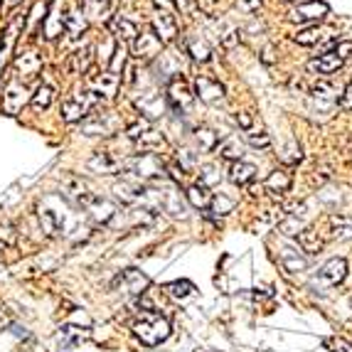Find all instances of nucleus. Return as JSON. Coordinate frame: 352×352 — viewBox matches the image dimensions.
I'll list each match as a JSON object with an SVG mask.
<instances>
[{
  "mask_svg": "<svg viewBox=\"0 0 352 352\" xmlns=\"http://www.w3.org/2000/svg\"><path fill=\"white\" fill-rule=\"evenodd\" d=\"M65 30L72 40H76V37L84 35V30H87V20H84V15L76 10V8H72V10L65 15Z\"/></svg>",
  "mask_w": 352,
  "mask_h": 352,
  "instance_id": "31",
  "label": "nucleus"
},
{
  "mask_svg": "<svg viewBox=\"0 0 352 352\" xmlns=\"http://www.w3.org/2000/svg\"><path fill=\"white\" fill-rule=\"evenodd\" d=\"M298 247L303 249L305 254H318L323 249V241H320V236H318L313 229H303L298 236Z\"/></svg>",
  "mask_w": 352,
  "mask_h": 352,
  "instance_id": "39",
  "label": "nucleus"
},
{
  "mask_svg": "<svg viewBox=\"0 0 352 352\" xmlns=\"http://www.w3.org/2000/svg\"><path fill=\"white\" fill-rule=\"evenodd\" d=\"M8 3H18V0H8Z\"/></svg>",
  "mask_w": 352,
  "mask_h": 352,
  "instance_id": "51",
  "label": "nucleus"
},
{
  "mask_svg": "<svg viewBox=\"0 0 352 352\" xmlns=\"http://www.w3.org/2000/svg\"><path fill=\"white\" fill-rule=\"evenodd\" d=\"M109 30H111V35L116 37L118 42H133L135 37H138V25L133 23V20L124 18V15H113L111 20H109Z\"/></svg>",
  "mask_w": 352,
  "mask_h": 352,
  "instance_id": "23",
  "label": "nucleus"
},
{
  "mask_svg": "<svg viewBox=\"0 0 352 352\" xmlns=\"http://www.w3.org/2000/svg\"><path fill=\"white\" fill-rule=\"evenodd\" d=\"M118 3H121V0H84V10H87L89 18L109 23V20L116 15Z\"/></svg>",
  "mask_w": 352,
  "mask_h": 352,
  "instance_id": "24",
  "label": "nucleus"
},
{
  "mask_svg": "<svg viewBox=\"0 0 352 352\" xmlns=\"http://www.w3.org/2000/svg\"><path fill=\"white\" fill-rule=\"evenodd\" d=\"M185 197H188V202L195 207V210H207L212 202L210 190L202 188V185H190V188L185 190Z\"/></svg>",
  "mask_w": 352,
  "mask_h": 352,
  "instance_id": "32",
  "label": "nucleus"
},
{
  "mask_svg": "<svg viewBox=\"0 0 352 352\" xmlns=\"http://www.w3.org/2000/svg\"><path fill=\"white\" fill-rule=\"evenodd\" d=\"M185 52H188L195 62H202V65H205V62H210V57H212L210 47H207V42L200 40V37H190L188 45H185Z\"/></svg>",
  "mask_w": 352,
  "mask_h": 352,
  "instance_id": "34",
  "label": "nucleus"
},
{
  "mask_svg": "<svg viewBox=\"0 0 352 352\" xmlns=\"http://www.w3.org/2000/svg\"><path fill=\"white\" fill-rule=\"evenodd\" d=\"M197 177H200V182L197 185H202V188H214V185H219L222 182V170H219V165L214 163H207L200 168V173H197Z\"/></svg>",
  "mask_w": 352,
  "mask_h": 352,
  "instance_id": "36",
  "label": "nucleus"
},
{
  "mask_svg": "<svg viewBox=\"0 0 352 352\" xmlns=\"http://www.w3.org/2000/svg\"><path fill=\"white\" fill-rule=\"evenodd\" d=\"M89 65H91V45H84L82 50H76L74 54H72L69 59V69L74 72V74H79V72H87Z\"/></svg>",
  "mask_w": 352,
  "mask_h": 352,
  "instance_id": "37",
  "label": "nucleus"
},
{
  "mask_svg": "<svg viewBox=\"0 0 352 352\" xmlns=\"http://www.w3.org/2000/svg\"><path fill=\"white\" fill-rule=\"evenodd\" d=\"M23 25H25V18H15L6 28V32L0 35V74L6 72L8 59H10V52H12V47H15V42H18V32L23 30Z\"/></svg>",
  "mask_w": 352,
  "mask_h": 352,
  "instance_id": "19",
  "label": "nucleus"
},
{
  "mask_svg": "<svg viewBox=\"0 0 352 352\" xmlns=\"http://www.w3.org/2000/svg\"><path fill=\"white\" fill-rule=\"evenodd\" d=\"M264 188H266V192H271L274 197H281V195H286L288 190H291V173L283 170V168H276L274 173H269Z\"/></svg>",
  "mask_w": 352,
  "mask_h": 352,
  "instance_id": "26",
  "label": "nucleus"
},
{
  "mask_svg": "<svg viewBox=\"0 0 352 352\" xmlns=\"http://www.w3.org/2000/svg\"><path fill=\"white\" fill-rule=\"evenodd\" d=\"M89 84H91V91H94V94H99L101 99H106V96L116 94L118 76L111 74V72H104V74H99V76H91V79H89Z\"/></svg>",
  "mask_w": 352,
  "mask_h": 352,
  "instance_id": "27",
  "label": "nucleus"
},
{
  "mask_svg": "<svg viewBox=\"0 0 352 352\" xmlns=\"http://www.w3.org/2000/svg\"><path fill=\"white\" fill-rule=\"evenodd\" d=\"M345 276H347V258L335 256L318 269V274L313 276L311 286H313L316 294H328L330 288L340 286V283L345 281Z\"/></svg>",
  "mask_w": 352,
  "mask_h": 352,
  "instance_id": "5",
  "label": "nucleus"
},
{
  "mask_svg": "<svg viewBox=\"0 0 352 352\" xmlns=\"http://www.w3.org/2000/svg\"><path fill=\"white\" fill-rule=\"evenodd\" d=\"M234 207H236V200L232 195H224V192L214 195L210 202V212L214 217H227L229 212H234Z\"/></svg>",
  "mask_w": 352,
  "mask_h": 352,
  "instance_id": "33",
  "label": "nucleus"
},
{
  "mask_svg": "<svg viewBox=\"0 0 352 352\" xmlns=\"http://www.w3.org/2000/svg\"><path fill=\"white\" fill-rule=\"evenodd\" d=\"M294 42L303 45V47H316V45H335V30L333 28H323V25H311V28L300 30L294 35Z\"/></svg>",
  "mask_w": 352,
  "mask_h": 352,
  "instance_id": "16",
  "label": "nucleus"
},
{
  "mask_svg": "<svg viewBox=\"0 0 352 352\" xmlns=\"http://www.w3.org/2000/svg\"><path fill=\"white\" fill-rule=\"evenodd\" d=\"M288 3H305V0H288Z\"/></svg>",
  "mask_w": 352,
  "mask_h": 352,
  "instance_id": "50",
  "label": "nucleus"
},
{
  "mask_svg": "<svg viewBox=\"0 0 352 352\" xmlns=\"http://www.w3.org/2000/svg\"><path fill=\"white\" fill-rule=\"evenodd\" d=\"M126 138H129L131 143H135V146H141V148L163 146V141H165L163 133H160L151 121H135V124H131L129 129H126Z\"/></svg>",
  "mask_w": 352,
  "mask_h": 352,
  "instance_id": "9",
  "label": "nucleus"
},
{
  "mask_svg": "<svg viewBox=\"0 0 352 352\" xmlns=\"http://www.w3.org/2000/svg\"><path fill=\"white\" fill-rule=\"evenodd\" d=\"M330 12V8L323 0H305V3H296L288 10V23L294 25H318L320 20H325V15Z\"/></svg>",
  "mask_w": 352,
  "mask_h": 352,
  "instance_id": "6",
  "label": "nucleus"
},
{
  "mask_svg": "<svg viewBox=\"0 0 352 352\" xmlns=\"http://www.w3.org/2000/svg\"><path fill=\"white\" fill-rule=\"evenodd\" d=\"M135 59H141V62H153V59H158V54L163 52V42L160 37L148 30V32H138V37L133 40V47H131Z\"/></svg>",
  "mask_w": 352,
  "mask_h": 352,
  "instance_id": "12",
  "label": "nucleus"
},
{
  "mask_svg": "<svg viewBox=\"0 0 352 352\" xmlns=\"http://www.w3.org/2000/svg\"><path fill=\"white\" fill-rule=\"evenodd\" d=\"M338 101H340V96H338V89H335L330 82H320V84H316V87H313L311 106L316 109V111H320V113L333 111Z\"/></svg>",
  "mask_w": 352,
  "mask_h": 352,
  "instance_id": "15",
  "label": "nucleus"
},
{
  "mask_svg": "<svg viewBox=\"0 0 352 352\" xmlns=\"http://www.w3.org/2000/svg\"><path fill=\"white\" fill-rule=\"evenodd\" d=\"M330 232H333V239L350 241L352 239V217H347V214H333V217H330Z\"/></svg>",
  "mask_w": 352,
  "mask_h": 352,
  "instance_id": "30",
  "label": "nucleus"
},
{
  "mask_svg": "<svg viewBox=\"0 0 352 352\" xmlns=\"http://www.w3.org/2000/svg\"><path fill=\"white\" fill-rule=\"evenodd\" d=\"M236 124H239L241 129H252V118H249L247 113H236Z\"/></svg>",
  "mask_w": 352,
  "mask_h": 352,
  "instance_id": "49",
  "label": "nucleus"
},
{
  "mask_svg": "<svg viewBox=\"0 0 352 352\" xmlns=\"http://www.w3.org/2000/svg\"><path fill=\"white\" fill-rule=\"evenodd\" d=\"M192 99L195 94L190 91L188 82L182 76H173L170 82H168V94H165L168 109H173V111H188L190 106H192Z\"/></svg>",
  "mask_w": 352,
  "mask_h": 352,
  "instance_id": "10",
  "label": "nucleus"
},
{
  "mask_svg": "<svg viewBox=\"0 0 352 352\" xmlns=\"http://www.w3.org/2000/svg\"><path fill=\"white\" fill-rule=\"evenodd\" d=\"M182 62L177 52H160L158 54V74H163V79H173V76H182Z\"/></svg>",
  "mask_w": 352,
  "mask_h": 352,
  "instance_id": "28",
  "label": "nucleus"
},
{
  "mask_svg": "<svg viewBox=\"0 0 352 352\" xmlns=\"http://www.w3.org/2000/svg\"><path fill=\"white\" fill-rule=\"evenodd\" d=\"M229 180L234 182L236 188H244V185L256 180V165L247 163V160H236L229 165Z\"/></svg>",
  "mask_w": 352,
  "mask_h": 352,
  "instance_id": "25",
  "label": "nucleus"
},
{
  "mask_svg": "<svg viewBox=\"0 0 352 352\" xmlns=\"http://www.w3.org/2000/svg\"><path fill=\"white\" fill-rule=\"evenodd\" d=\"M89 168L96 170L99 175H121L129 168V158H126L124 153L118 155L113 151H99L94 158L89 160Z\"/></svg>",
  "mask_w": 352,
  "mask_h": 352,
  "instance_id": "8",
  "label": "nucleus"
},
{
  "mask_svg": "<svg viewBox=\"0 0 352 352\" xmlns=\"http://www.w3.org/2000/svg\"><path fill=\"white\" fill-rule=\"evenodd\" d=\"M281 160L286 165H296V163H298V160H300V148H298V143H296V141L288 143L286 151L281 153Z\"/></svg>",
  "mask_w": 352,
  "mask_h": 352,
  "instance_id": "44",
  "label": "nucleus"
},
{
  "mask_svg": "<svg viewBox=\"0 0 352 352\" xmlns=\"http://www.w3.org/2000/svg\"><path fill=\"white\" fill-rule=\"evenodd\" d=\"M173 6L180 12H192L195 6H197V0H173Z\"/></svg>",
  "mask_w": 352,
  "mask_h": 352,
  "instance_id": "48",
  "label": "nucleus"
},
{
  "mask_svg": "<svg viewBox=\"0 0 352 352\" xmlns=\"http://www.w3.org/2000/svg\"><path fill=\"white\" fill-rule=\"evenodd\" d=\"M158 197H160V210L168 212L170 217H180V219L188 217V207H185V200H182L180 192H177L173 185H168L163 192L158 190Z\"/></svg>",
  "mask_w": 352,
  "mask_h": 352,
  "instance_id": "20",
  "label": "nucleus"
},
{
  "mask_svg": "<svg viewBox=\"0 0 352 352\" xmlns=\"http://www.w3.org/2000/svg\"><path fill=\"white\" fill-rule=\"evenodd\" d=\"M101 96L94 94L91 89H79L74 94H69L62 101V118L67 124H76V121H84L89 113L94 111V106L101 104Z\"/></svg>",
  "mask_w": 352,
  "mask_h": 352,
  "instance_id": "4",
  "label": "nucleus"
},
{
  "mask_svg": "<svg viewBox=\"0 0 352 352\" xmlns=\"http://www.w3.org/2000/svg\"><path fill=\"white\" fill-rule=\"evenodd\" d=\"M195 138H197V143H200L202 151H207V153L217 151L219 141H222V135H219L217 131H212V129H197V131H195Z\"/></svg>",
  "mask_w": 352,
  "mask_h": 352,
  "instance_id": "38",
  "label": "nucleus"
},
{
  "mask_svg": "<svg viewBox=\"0 0 352 352\" xmlns=\"http://www.w3.org/2000/svg\"><path fill=\"white\" fill-rule=\"evenodd\" d=\"M126 173L133 177H138L146 185H160V182H168V170H165V163L160 160V155L155 153H135L129 158V168Z\"/></svg>",
  "mask_w": 352,
  "mask_h": 352,
  "instance_id": "2",
  "label": "nucleus"
},
{
  "mask_svg": "<svg viewBox=\"0 0 352 352\" xmlns=\"http://www.w3.org/2000/svg\"><path fill=\"white\" fill-rule=\"evenodd\" d=\"M113 286H121L126 294H131V296H143L146 288L151 286V278H148L146 274H141L138 269H126L116 276Z\"/></svg>",
  "mask_w": 352,
  "mask_h": 352,
  "instance_id": "17",
  "label": "nucleus"
},
{
  "mask_svg": "<svg viewBox=\"0 0 352 352\" xmlns=\"http://www.w3.org/2000/svg\"><path fill=\"white\" fill-rule=\"evenodd\" d=\"M133 335L148 347L160 345L163 340L170 338V323H168V318L158 316V313L146 311V316L133 325Z\"/></svg>",
  "mask_w": 352,
  "mask_h": 352,
  "instance_id": "3",
  "label": "nucleus"
},
{
  "mask_svg": "<svg viewBox=\"0 0 352 352\" xmlns=\"http://www.w3.org/2000/svg\"><path fill=\"white\" fill-rule=\"evenodd\" d=\"M342 65H345V59L335 52V50H328V52H323L320 57H316V59H311V62H308V72L328 76V74H335V72L340 69Z\"/></svg>",
  "mask_w": 352,
  "mask_h": 352,
  "instance_id": "22",
  "label": "nucleus"
},
{
  "mask_svg": "<svg viewBox=\"0 0 352 352\" xmlns=\"http://www.w3.org/2000/svg\"><path fill=\"white\" fill-rule=\"evenodd\" d=\"M84 212H87L96 224H109L118 214V207H116V202H111L109 197L91 195V200L84 205Z\"/></svg>",
  "mask_w": 352,
  "mask_h": 352,
  "instance_id": "14",
  "label": "nucleus"
},
{
  "mask_svg": "<svg viewBox=\"0 0 352 352\" xmlns=\"http://www.w3.org/2000/svg\"><path fill=\"white\" fill-rule=\"evenodd\" d=\"M133 104H135V109L148 118V121L163 118L165 111H168V101L163 99V94H158V89H146V91H143Z\"/></svg>",
  "mask_w": 352,
  "mask_h": 352,
  "instance_id": "11",
  "label": "nucleus"
},
{
  "mask_svg": "<svg viewBox=\"0 0 352 352\" xmlns=\"http://www.w3.org/2000/svg\"><path fill=\"white\" fill-rule=\"evenodd\" d=\"M18 69H20V76L25 74V79H30V76H35L42 72V59L37 57L35 52H25L23 57L18 59Z\"/></svg>",
  "mask_w": 352,
  "mask_h": 352,
  "instance_id": "35",
  "label": "nucleus"
},
{
  "mask_svg": "<svg viewBox=\"0 0 352 352\" xmlns=\"http://www.w3.org/2000/svg\"><path fill=\"white\" fill-rule=\"evenodd\" d=\"M195 96L205 104H219V101H224V87L212 76H197L195 79Z\"/></svg>",
  "mask_w": 352,
  "mask_h": 352,
  "instance_id": "18",
  "label": "nucleus"
},
{
  "mask_svg": "<svg viewBox=\"0 0 352 352\" xmlns=\"http://www.w3.org/2000/svg\"><path fill=\"white\" fill-rule=\"evenodd\" d=\"M52 99H54V91H52V87H47V84H42V87H37V91H35V96H32V106H35L37 111H45V109H50V104H52Z\"/></svg>",
  "mask_w": 352,
  "mask_h": 352,
  "instance_id": "42",
  "label": "nucleus"
},
{
  "mask_svg": "<svg viewBox=\"0 0 352 352\" xmlns=\"http://www.w3.org/2000/svg\"><path fill=\"white\" fill-rule=\"evenodd\" d=\"M177 165H180L185 173H190L195 168V153L188 151V148H185V151H177Z\"/></svg>",
  "mask_w": 352,
  "mask_h": 352,
  "instance_id": "45",
  "label": "nucleus"
},
{
  "mask_svg": "<svg viewBox=\"0 0 352 352\" xmlns=\"http://www.w3.org/2000/svg\"><path fill=\"white\" fill-rule=\"evenodd\" d=\"M236 6L244 12H256L261 8V0H236Z\"/></svg>",
  "mask_w": 352,
  "mask_h": 352,
  "instance_id": "47",
  "label": "nucleus"
},
{
  "mask_svg": "<svg viewBox=\"0 0 352 352\" xmlns=\"http://www.w3.org/2000/svg\"><path fill=\"white\" fill-rule=\"evenodd\" d=\"M165 291H168V294L173 296V298H180V300H185V298H190V296L195 294V286L190 281H185V278H182V281H173V283H168V286H165Z\"/></svg>",
  "mask_w": 352,
  "mask_h": 352,
  "instance_id": "41",
  "label": "nucleus"
},
{
  "mask_svg": "<svg viewBox=\"0 0 352 352\" xmlns=\"http://www.w3.org/2000/svg\"><path fill=\"white\" fill-rule=\"evenodd\" d=\"M247 141H249V146L258 148V151H266V148H271V135L266 133V131H258V133H249Z\"/></svg>",
  "mask_w": 352,
  "mask_h": 352,
  "instance_id": "43",
  "label": "nucleus"
},
{
  "mask_svg": "<svg viewBox=\"0 0 352 352\" xmlns=\"http://www.w3.org/2000/svg\"><path fill=\"white\" fill-rule=\"evenodd\" d=\"M118 129H121V118L113 111H91L82 124V131L87 135H113Z\"/></svg>",
  "mask_w": 352,
  "mask_h": 352,
  "instance_id": "7",
  "label": "nucleus"
},
{
  "mask_svg": "<svg viewBox=\"0 0 352 352\" xmlns=\"http://www.w3.org/2000/svg\"><path fill=\"white\" fill-rule=\"evenodd\" d=\"M126 59H129V47H126L124 42H116V50H113L111 62H109V72L118 76L126 69Z\"/></svg>",
  "mask_w": 352,
  "mask_h": 352,
  "instance_id": "40",
  "label": "nucleus"
},
{
  "mask_svg": "<svg viewBox=\"0 0 352 352\" xmlns=\"http://www.w3.org/2000/svg\"><path fill=\"white\" fill-rule=\"evenodd\" d=\"M278 258H281V266L288 271V274L303 271L305 266H308V256H305V252L298 247V244H283L281 252H278Z\"/></svg>",
  "mask_w": 352,
  "mask_h": 352,
  "instance_id": "21",
  "label": "nucleus"
},
{
  "mask_svg": "<svg viewBox=\"0 0 352 352\" xmlns=\"http://www.w3.org/2000/svg\"><path fill=\"white\" fill-rule=\"evenodd\" d=\"M40 219L50 234H69V232L79 229V219L74 217V212L69 210L65 197H62V202L57 197H50V200L42 202Z\"/></svg>",
  "mask_w": 352,
  "mask_h": 352,
  "instance_id": "1",
  "label": "nucleus"
},
{
  "mask_svg": "<svg viewBox=\"0 0 352 352\" xmlns=\"http://www.w3.org/2000/svg\"><path fill=\"white\" fill-rule=\"evenodd\" d=\"M340 109H345V111H352V79H350V84L345 87V91L340 94Z\"/></svg>",
  "mask_w": 352,
  "mask_h": 352,
  "instance_id": "46",
  "label": "nucleus"
},
{
  "mask_svg": "<svg viewBox=\"0 0 352 352\" xmlns=\"http://www.w3.org/2000/svg\"><path fill=\"white\" fill-rule=\"evenodd\" d=\"M153 32L160 37V42H173L180 32V25H177L175 15H173L170 8H155L153 12Z\"/></svg>",
  "mask_w": 352,
  "mask_h": 352,
  "instance_id": "13",
  "label": "nucleus"
},
{
  "mask_svg": "<svg viewBox=\"0 0 352 352\" xmlns=\"http://www.w3.org/2000/svg\"><path fill=\"white\" fill-rule=\"evenodd\" d=\"M217 153L224 160H229V163H236V160H241V155H244V143L239 141V135H227V138L219 141Z\"/></svg>",
  "mask_w": 352,
  "mask_h": 352,
  "instance_id": "29",
  "label": "nucleus"
}]
</instances>
